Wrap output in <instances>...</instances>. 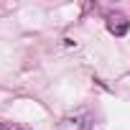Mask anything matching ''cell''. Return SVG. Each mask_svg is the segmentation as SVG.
<instances>
[{
  "label": "cell",
  "instance_id": "1",
  "mask_svg": "<svg viewBox=\"0 0 130 130\" xmlns=\"http://www.w3.org/2000/svg\"><path fill=\"white\" fill-rule=\"evenodd\" d=\"M130 28V21L122 15V13H107V31L115 33V36H125Z\"/></svg>",
  "mask_w": 130,
  "mask_h": 130
},
{
  "label": "cell",
  "instance_id": "2",
  "mask_svg": "<svg viewBox=\"0 0 130 130\" xmlns=\"http://www.w3.org/2000/svg\"><path fill=\"white\" fill-rule=\"evenodd\" d=\"M0 130H28L26 125H18V122H5V120H0Z\"/></svg>",
  "mask_w": 130,
  "mask_h": 130
}]
</instances>
